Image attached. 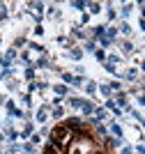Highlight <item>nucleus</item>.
I'll return each instance as SVG.
<instances>
[{
	"instance_id": "f257e3e1",
	"label": "nucleus",
	"mask_w": 145,
	"mask_h": 154,
	"mask_svg": "<svg viewBox=\"0 0 145 154\" xmlns=\"http://www.w3.org/2000/svg\"><path fill=\"white\" fill-rule=\"evenodd\" d=\"M44 154H104V150L97 136H92L78 120H69L53 129Z\"/></svg>"
},
{
	"instance_id": "f03ea898",
	"label": "nucleus",
	"mask_w": 145,
	"mask_h": 154,
	"mask_svg": "<svg viewBox=\"0 0 145 154\" xmlns=\"http://www.w3.org/2000/svg\"><path fill=\"white\" fill-rule=\"evenodd\" d=\"M122 154H131V150H122Z\"/></svg>"
}]
</instances>
